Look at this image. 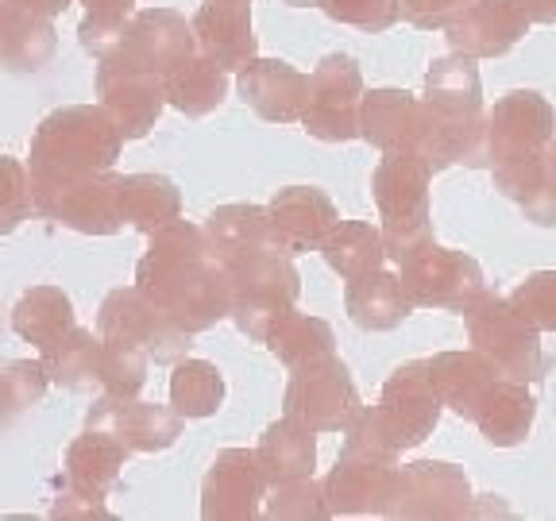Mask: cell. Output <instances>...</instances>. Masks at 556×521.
Wrapping results in <instances>:
<instances>
[{"instance_id":"1","label":"cell","mask_w":556,"mask_h":521,"mask_svg":"<svg viewBox=\"0 0 556 521\" xmlns=\"http://www.w3.org/2000/svg\"><path fill=\"white\" fill-rule=\"evenodd\" d=\"M136 290L186 332H205L228 317L225 263L213 255L201 228L178 217L151 232L148 255L136 267Z\"/></svg>"},{"instance_id":"2","label":"cell","mask_w":556,"mask_h":521,"mask_svg":"<svg viewBox=\"0 0 556 521\" xmlns=\"http://www.w3.org/2000/svg\"><path fill=\"white\" fill-rule=\"evenodd\" d=\"M121 148L124 136L104 109L93 104L59 109L31 136V193L113 170Z\"/></svg>"},{"instance_id":"3","label":"cell","mask_w":556,"mask_h":521,"mask_svg":"<svg viewBox=\"0 0 556 521\" xmlns=\"http://www.w3.org/2000/svg\"><path fill=\"white\" fill-rule=\"evenodd\" d=\"M437 421H441V394L429 379L426 359H414L387 379L379 406L359 409V417L348 425V441L399 456L402 448L426 441L437 429Z\"/></svg>"},{"instance_id":"4","label":"cell","mask_w":556,"mask_h":521,"mask_svg":"<svg viewBox=\"0 0 556 521\" xmlns=\"http://www.w3.org/2000/svg\"><path fill=\"white\" fill-rule=\"evenodd\" d=\"M429 182H433V170L417 155H382V163L375 166L371 190L382 217V247L391 263H402L426 240H433Z\"/></svg>"},{"instance_id":"5","label":"cell","mask_w":556,"mask_h":521,"mask_svg":"<svg viewBox=\"0 0 556 521\" xmlns=\"http://www.w3.org/2000/svg\"><path fill=\"white\" fill-rule=\"evenodd\" d=\"M225 282H228V317H236L240 332L263 340L275 317L294 309L302 278H298L290 255L275 247L236 255L225 259Z\"/></svg>"},{"instance_id":"6","label":"cell","mask_w":556,"mask_h":521,"mask_svg":"<svg viewBox=\"0 0 556 521\" xmlns=\"http://www.w3.org/2000/svg\"><path fill=\"white\" fill-rule=\"evenodd\" d=\"M471 347L483 352L498 367L503 379L538 382L545 379V356H541L538 325L510 302V297L479 294L476 305L464 313Z\"/></svg>"},{"instance_id":"7","label":"cell","mask_w":556,"mask_h":521,"mask_svg":"<svg viewBox=\"0 0 556 521\" xmlns=\"http://www.w3.org/2000/svg\"><path fill=\"white\" fill-rule=\"evenodd\" d=\"M402 287L414 305H433V309L468 313L479 294H486L483 270L471 255L441 247L437 240H426L417 252H409L399 263Z\"/></svg>"},{"instance_id":"8","label":"cell","mask_w":556,"mask_h":521,"mask_svg":"<svg viewBox=\"0 0 556 521\" xmlns=\"http://www.w3.org/2000/svg\"><path fill=\"white\" fill-rule=\"evenodd\" d=\"M97 332L101 340H116L136 352H143L155 364H178L190 352V336L178 321H170L151 297H143L136 287L113 290L104 297L101 317H97Z\"/></svg>"},{"instance_id":"9","label":"cell","mask_w":556,"mask_h":521,"mask_svg":"<svg viewBox=\"0 0 556 521\" xmlns=\"http://www.w3.org/2000/svg\"><path fill=\"white\" fill-rule=\"evenodd\" d=\"M359 409L364 406H359L352 371L337 356L298 367L287 386V417L309 425L313 433H348Z\"/></svg>"},{"instance_id":"10","label":"cell","mask_w":556,"mask_h":521,"mask_svg":"<svg viewBox=\"0 0 556 521\" xmlns=\"http://www.w3.org/2000/svg\"><path fill=\"white\" fill-rule=\"evenodd\" d=\"M359 101H364V74L356 59L348 54H329L321 66L309 74L305 89L302 124L309 136L325 143H348L359 136Z\"/></svg>"},{"instance_id":"11","label":"cell","mask_w":556,"mask_h":521,"mask_svg":"<svg viewBox=\"0 0 556 521\" xmlns=\"http://www.w3.org/2000/svg\"><path fill=\"white\" fill-rule=\"evenodd\" d=\"M556 136V113L553 104L533 89H514L486 113L483 120V143L486 163H514V158H530L553 143Z\"/></svg>"},{"instance_id":"12","label":"cell","mask_w":556,"mask_h":521,"mask_svg":"<svg viewBox=\"0 0 556 521\" xmlns=\"http://www.w3.org/2000/svg\"><path fill=\"white\" fill-rule=\"evenodd\" d=\"M394 475H399V456L348 441L337 456V468L325 479L329 513H387Z\"/></svg>"},{"instance_id":"13","label":"cell","mask_w":556,"mask_h":521,"mask_svg":"<svg viewBox=\"0 0 556 521\" xmlns=\"http://www.w3.org/2000/svg\"><path fill=\"white\" fill-rule=\"evenodd\" d=\"M471 503V486L456 463L417 460L399 468L387 513L391 518H464Z\"/></svg>"},{"instance_id":"14","label":"cell","mask_w":556,"mask_h":521,"mask_svg":"<svg viewBox=\"0 0 556 521\" xmlns=\"http://www.w3.org/2000/svg\"><path fill=\"white\" fill-rule=\"evenodd\" d=\"M97 93H101V109L113 116L124 139H139L155 128L159 113L166 104L163 78L151 69H136L121 59H101L97 66Z\"/></svg>"},{"instance_id":"15","label":"cell","mask_w":556,"mask_h":521,"mask_svg":"<svg viewBox=\"0 0 556 521\" xmlns=\"http://www.w3.org/2000/svg\"><path fill=\"white\" fill-rule=\"evenodd\" d=\"M116 174H89V178H74L54 190H35V208L51 217L54 225H66L74 232L86 236H109L124 225L121 220V201H116Z\"/></svg>"},{"instance_id":"16","label":"cell","mask_w":556,"mask_h":521,"mask_svg":"<svg viewBox=\"0 0 556 521\" xmlns=\"http://www.w3.org/2000/svg\"><path fill=\"white\" fill-rule=\"evenodd\" d=\"M193 43H198V39H193V27L186 24L178 12L148 9L128 20L124 39L113 51V59L128 62V66H136V69H151V74L166 78L178 62L190 59ZM104 59H109V54H104Z\"/></svg>"},{"instance_id":"17","label":"cell","mask_w":556,"mask_h":521,"mask_svg":"<svg viewBox=\"0 0 556 521\" xmlns=\"http://www.w3.org/2000/svg\"><path fill=\"white\" fill-rule=\"evenodd\" d=\"M533 16L526 9V0H476L464 16L452 20L448 43L456 54L468 59H498V54L514 51L518 39L530 31Z\"/></svg>"},{"instance_id":"18","label":"cell","mask_w":556,"mask_h":521,"mask_svg":"<svg viewBox=\"0 0 556 521\" xmlns=\"http://www.w3.org/2000/svg\"><path fill=\"white\" fill-rule=\"evenodd\" d=\"M89 429L116 436L128 452H163L182 436V414L151 402L104 394L89 409Z\"/></svg>"},{"instance_id":"19","label":"cell","mask_w":556,"mask_h":521,"mask_svg":"<svg viewBox=\"0 0 556 521\" xmlns=\"http://www.w3.org/2000/svg\"><path fill=\"white\" fill-rule=\"evenodd\" d=\"M270 213V240H275V252L282 255H302L321 247V240L337 225V205L329 201V193L313 190V186H290V190H278L275 201L267 205Z\"/></svg>"},{"instance_id":"20","label":"cell","mask_w":556,"mask_h":521,"mask_svg":"<svg viewBox=\"0 0 556 521\" xmlns=\"http://www.w3.org/2000/svg\"><path fill=\"white\" fill-rule=\"evenodd\" d=\"M267 491V479L260 471L255 452L228 448L220 452L201 486V518H225V521H243L260 513V498Z\"/></svg>"},{"instance_id":"21","label":"cell","mask_w":556,"mask_h":521,"mask_svg":"<svg viewBox=\"0 0 556 521\" xmlns=\"http://www.w3.org/2000/svg\"><path fill=\"white\" fill-rule=\"evenodd\" d=\"M240 97L243 104H252L255 113L270 124H290L302 120L305 109V89H309V78L302 69H294L282 59H252L248 66H240Z\"/></svg>"},{"instance_id":"22","label":"cell","mask_w":556,"mask_h":521,"mask_svg":"<svg viewBox=\"0 0 556 521\" xmlns=\"http://www.w3.org/2000/svg\"><path fill=\"white\" fill-rule=\"evenodd\" d=\"M193 39L201 54L225 69H240L255 59V35H252V4L248 0H208L193 16Z\"/></svg>"},{"instance_id":"23","label":"cell","mask_w":556,"mask_h":521,"mask_svg":"<svg viewBox=\"0 0 556 521\" xmlns=\"http://www.w3.org/2000/svg\"><path fill=\"white\" fill-rule=\"evenodd\" d=\"M359 136L382 155H414L421 136V101L406 89H371L359 101Z\"/></svg>"},{"instance_id":"24","label":"cell","mask_w":556,"mask_h":521,"mask_svg":"<svg viewBox=\"0 0 556 521\" xmlns=\"http://www.w3.org/2000/svg\"><path fill=\"white\" fill-rule=\"evenodd\" d=\"M429 367V379H433L437 394H441V406L456 409L460 417H468V421H476L479 406H483V398L491 394V386H495L503 374H498V367L491 364V359L483 356V352H441V356L426 359Z\"/></svg>"},{"instance_id":"25","label":"cell","mask_w":556,"mask_h":521,"mask_svg":"<svg viewBox=\"0 0 556 521\" xmlns=\"http://www.w3.org/2000/svg\"><path fill=\"white\" fill-rule=\"evenodd\" d=\"M344 305H348V317L367 332L399 329L409 317V309H414L406 287H402V278L382 267L364 278H352L344 290Z\"/></svg>"},{"instance_id":"26","label":"cell","mask_w":556,"mask_h":521,"mask_svg":"<svg viewBox=\"0 0 556 521\" xmlns=\"http://www.w3.org/2000/svg\"><path fill=\"white\" fill-rule=\"evenodd\" d=\"M255 460L267 479V486L290 483V479H309L317 468V433L294 417H282L263 433Z\"/></svg>"},{"instance_id":"27","label":"cell","mask_w":556,"mask_h":521,"mask_svg":"<svg viewBox=\"0 0 556 521\" xmlns=\"http://www.w3.org/2000/svg\"><path fill=\"white\" fill-rule=\"evenodd\" d=\"M128 460V448H124L116 436L101 433V429H89L86 436L66 448V483L70 491H81V495L104 498L121 479V468Z\"/></svg>"},{"instance_id":"28","label":"cell","mask_w":556,"mask_h":521,"mask_svg":"<svg viewBox=\"0 0 556 521\" xmlns=\"http://www.w3.org/2000/svg\"><path fill=\"white\" fill-rule=\"evenodd\" d=\"M533 417H538V402L526 391V382L498 379L491 386V394L483 398L476 414V425L483 433L486 444L495 448H518L533 429Z\"/></svg>"},{"instance_id":"29","label":"cell","mask_w":556,"mask_h":521,"mask_svg":"<svg viewBox=\"0 0 556 521\" xmlns=\"http://www.w3.org/2000/svg\"><path fill=\"white\" fill-rule=\"evenodd\" d=\"M426 104L441 116H452V120H476L483 113L476 59H468V54L437 59L426 74Z\"/></svg>"},{"instance_id":"30","label":"cell","mask_w":556,"mask_h":521,"mask_svg":"<svg viewBox=\"0 0 556 521\" xmlns=\"http://www.w3.org/2000/svg\"><path fill=\"white\" fill-rule=\"evenodd\" d=\"M166 104H174L186 116H208L220 109L228 93V69L217 66L208 54H190L163 78Z\"/></svg>"},{"instance_id":"31","label":"cell","mask_w":556,"mask_h":521,"mask_svg":"<svg viewBox=\"0 0 556 521\" xmlns=\"http://www.w3.org/2000/svg\"><path fill=\"white\" fill-rule=\"evenodd\" d=\"M54 54V31L47 16H35L16 0H0V66L35 69Z\"/></svg>"},{"instance_id":"32","label":"cell","mask_w":556,"mask_h":521,"mask_svg":"<svg viewBox=\"0 0 556 521\" xmlns=\"http://www.w3.org/2000/svg\"><path fill=\"white\" fill-rule=\"evenodd\" d=\"M116 201H121V220H128L139 232H159L182 208V193L163 174H128V178H121Z\"/></svg>"},{"instance_id":"33","label":"cell","mask_w":556,"mask_h":521,"mask_svg":"<svg viewBox=\"0 0 556 521\" xmlns=\"http://www.w3.org/2000/svg\"><path fill=\"white\" fill-rule=\"evenodd\" d=\"M205 240L220 263L236 259V255L260 252V247H275L270 240V213L263 205H225L217 213H208L205 220Z\"/></svg>"},{"instance_id":"34","label":"cell","mask_w":556,"mask_h":521,"mask_svg":"<svg viewBox=\"0 0 556 521\" xmlns=\"http://www.w3.org/2000/svg\"><path fill=\"white\" fill-rule=\"evenodd\" d=\"M495 182L506 198H514L526 208V217L533 225H545V228L556 225V178L545 163V151L530 158H514V163H498Z\"/></svg>"},{"instance_id":"35","label":"cell","mask_w":556,"mask_h":521,"mask_svg":"<svg viewBox=\"0 0 556 521\" xmlns=\"http://www.w3.org/2000/svg\"><path fill=\"white\" fill-rule=\"evenodd\" d=\"M12 329L47 356L74 329V305L59 287H31L12 309Z\"/></svg>"},{"instance_id":"36","label":"cell","mask_w":556,"mask_h":521,"mask_svg":"<svg viewBox=\"0 0 556 521\" xmlns=\"http://www.w3.org/2000/svg\"><path fill=\"white\" fill-rule=\"evenodd\" d=\"M321 255L344 282L364 278L382 267L387 247H382V228L367 225V220H337L332 232L321 240Z\"/></svg>"},{"instance_id":"37","label":"cell","mask_w":556,"mask_h":521,"mask_svg":"<svg viewBox=\"0 0 556 521\" xmlns=\"http://www.w3.org/2000/svg\"><path fill=\"white\" fill-rule=\"evenodd\" d=\"M263 344H267L290 371H298V367L332 356V344H337V340H332V329L325 321L305 317V313H298V309H287L282 317L270 321Z\"/></svg>"},{"instance_id":"38","label":"cell","mask_w":556,"mask_h":521,"mask_svg":"<svg viewBox=\"0 0 556 521\" xmlns=\"http://www.w3.org/2000/svg\"><path fill=\"white\" fill-rule=\"evenodd\" d=\"M47 379L62 382L70 391H101V336L86 329H74L43 356Z\"/></svg>"},{"instance_id":"39","label":"cell","mask_w":556,"mask_h":521,"mask_svg":"<svg viewBox=\"0 0 556 521\" xmlns=\"http://www.w3.org/2000/svg\"><path fill=\"white\" fill-rule=\"evenodd\" d=\"M225 402V374L208 359H182L170 374V406L182 417H213Z\"/></svg>"},{"instance_id":"40","label":"cell","mask_w":556,"mask_h":521,"mask_svg":"<svg viewBox=\"0 0 556 521\" xmlns=\"http://www.w3.org/2000/svg\"><path fill=\"white\" fill-rule=\"evenodd\" d=\"M89 9V16L81 20L78 35H81V47L97 59L104 54H113L124 39V27H128V12L136 0H81Z\"/></svg>"},{"instance_id":"41","label":"cell","mask_w":556,"mask_h":521,"mask_svg":"<svg viewBox=\"0 0 556 521\" xmlns=\"http://www.w3.org/2000/svg\"><path fill=\"white\" fill-rule=\"evenodd\" d=\"M148 364L143 352L116 340H101V394H116V398H136L148 382Z\"/></svg>"},{"instance_id":"42","label":"cell","mask_w":556,"mask_h":521,"mask_svg":"<svg viewBox=\"0 0 556 521\" xmlns=\"http://www.w3.org/2000/svg\"><path fill=\"white\" fill-rule=\"evenodd\" d=\"M31 170L20 158L0 155V236L16 232L31 217Z\"/></svg>"},{"instance_id":"43","label":"cell","mask_w":556,"mask_h":521,"mask_svg":"<svg viewBox=\"0 0 556 521\" xmlns=\"http://www.w3.org/2000/svg\"><path fill=\"white\" fill-rule=\"evenodd\" d=\"M317 9L337 24L359 27L367 35L391 31L402 20V0H317Z\"/></svg>"},{"instance_id":"44","label":"cell","mask_w":556,"mask_h":521,"mask_svg":"<svg viewBox=\"0 0 556 521\" xmlns=\"http://www.w3.org/2000/svg\"><path fill=\"white\" fill-rule=\"evenodd\" d=\"M270 518H298V521H321L332 518L329 503H325V486H317L313 479H290V483H278L275 495L267 503Z\"/></svg>"},{"instance_id":"45","label":"cell","mask_w":556,"mask_h":521,"mask_svg":"<svg viewBox=\"0 0 556 521\" xmlns=\"http://www.w3.org/2000/svg\"><path fill=\"white\" fill-rule=\"evenodd\" d=\"M47 391V367L39 364H4L0 371V417L20 414L24 406H35Z\"/></svg>"},{"instance_id":"46","label":"cell","mask_w":556,"mask_h":521,"mask_svg":"<svg viewBox=\"0 0 556 521\" xmlns=\"http://www.w3.org/2000/svg\"><path fill=\"white\" fill-rule=\"evenodd\" d=\"M510 302L538 325V332L541 329L556 332V270H538V275H530L514 290Z\"/></svg>"},{"instance_id":"47","label":"cell","mask_w":556,"mask_h":521,"mask_svg":"<svg viewBox=\"0 0 556 521\" xmlns=\"http://www.w3.org/2000/svg\"><path fill=\"white\" fill-rule=\"evenodd\" d=\"M471 4L476 0H402V16L421 31H441L456 16H464Z\"/></svg>"},{"instance_id":"48","label":"cell","mask_w":556,"mask_h":521,"mask_svg":"<svg viewBox=\"0 0 556 521\" xmlns=\"http://www.w3.org/2000/svg\"><path fill=\"white\" fill-rule=\"evenodd\" d=\"M16 4H24V9H31L35 16H59L62 9H70V0H16Z\"/></svg>"},{"instance_id":"49","label":"cell","mask_w":556,"mask_h":521,"mask_svg":"<svg viewBox=\"0 0 556 521\" xmlns=\"http://www.w3.org/2000/svg\"><path fill=\"white\" fill-rule=\"evenodd\" d=\"M526 9L538 24H556V0H526Z\"/></svg>"},{"instance_id":"50","label":"cell","mask_w":556,"mask_h":521,"mask_svg":"<svg viewBox=\"0 0 556 521\" xmlns=\"http://www.w3.org/2000/svg\"><path fill=\"white\" fill-rule=\"evenodd\" d=\"M545 163H548V170H553V178H556V143H548V148H545Z\"/></svg>"},{"instance_id":"51","label":"cell","mask_w":556,"mask_h":521,"mask_svg":"<svg viewBox=\"0 0 556 521\" xmlns=\"http://www.w3.org/2000/svg\"><path fill=\"white\" fill-rule=\"evenodd\" d=\"M287 4H294V9H305V4H317V0H287Z\"/></svg>"}]
</instances>
